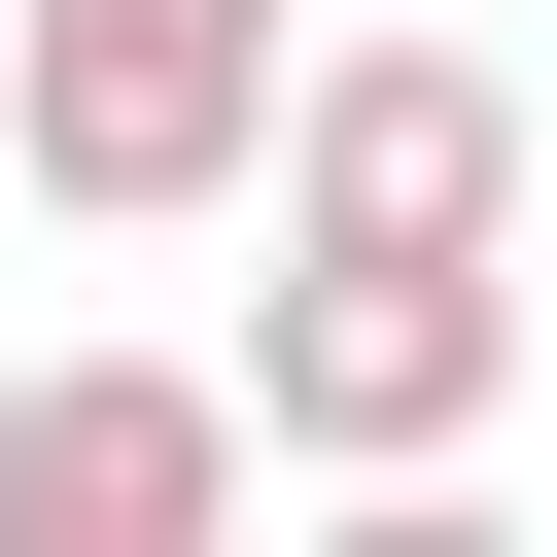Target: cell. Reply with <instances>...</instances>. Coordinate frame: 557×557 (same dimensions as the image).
<instances>
[{"label": "cell", "instance_id": "3", "mask_svg": "<svg viewBox=\"0 0 557 557\" xmlns=\"http://www.w3.org/2000/svg\"><path fill=\"white\" fill-rule=\"evenodd\" d=\"M278 487V418H244V348L174 383V348H70V383H0V557H209Z\"/></svg>", "mask_w": 557, "mask_h": 557}, {"label": "cell", "instance_id": "1", "mask_svg": "<svg viewBox=\"0 0 557 557\" xmlns=\"http://www.w3.org/2000/svg\"><path fill=\"white\" fill-rule=\"evenodd\" d=\"M278 104H313V0H0V174H35V209H104V244L244 209V174H278Z\"/></svg>", "mask_w": 557, "mask_h": 557}, {"label": "cell", "instance_id": "2", "mask_svg": "<svg viewBox=\"0 0 557 557\" xmlns=\"http://www.w3.org/2000/svg\"><path fill=\"white\" fill-rule=\"evenodd\" d=\"M244 418L313 487H453L522 418V244H278L244 278Z\"/></svg>", "mask_w": 557, "mask_h": 557}, {"label": "cell", "instance_id": "4", "mask_svg": "<svg viewBox=\"0 0 557 557\" xmlns=\"http://www.w3.org/2000/svg\"><path fill=\"white\" fill-rule=\"evenodd\" d=\"M278 244H522V70H487V35H313Z\"/></svg>", "mask_w": 557, "mask_h": 557}]
</instances>
